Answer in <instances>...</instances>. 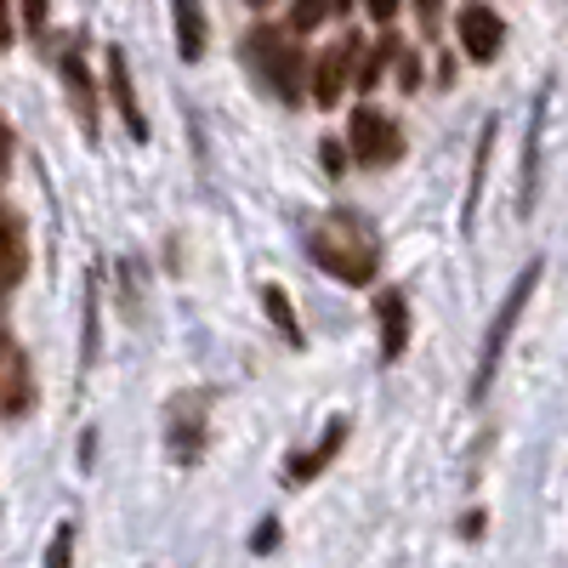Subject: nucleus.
Here are the masks:
<instances>
[{
	"label": "nucleus",
	"mask_w": 568,
	"mask_h": 568,
	"mask_svg": "<svg viewBox=\"0 0 568 568\" xmlns=\"http://www.w3.org/2000/svg\"><path fill=\"white\" fill-rule=\"evenodd\" d=\"M307 256L329 273V278H342V284H369L375 267H382V245L364 233V222L353 216H324L313 233H307Z\"/></svg>",
	"instance_id": "nucleus-1"
},
{
	"label": "nucleus",
	"mask_w": 568,
	"mask_h": 568,
	"mask_svg": "<svg viewBox=\"0 0 568 568\" xmlns=\"http://www.w3.org/2000/svg\"><path fill=\"white\" fill-rule=\"evenodd\" d=\"M540 273H546V262H529L524 273H517V284L506 291V302H500V313H495V324H489V342H484V353H478L471 398H484V393L495 387V369H500V358H506V347H511V329H517V318H524V307H529V296H535Z\"/></svg>",
	"instance_id": "nucleus-2"
},
{
	"label": "nucleus",
	"mask_w": 568,
	"mask_h": 568,
	"mask_svg": "<svg viewBox=\"0 0 568 568\" xmlns=\"http://www.w3.org/2000/svg\"><path fill=\"white\" fill-rule=\"evenodd\" d=\"M245 52H251V63L262 69V80L273 85V98L296 109V103H302V74H307L302 45L284 34V29H251Z\"/></svg>",
	"instance_id": "nucleus-3"
},
{
	"label": "nucleus",
	"mask_w": 568,
	"mask_h": 568,
	"mask_svg": "<svg viewBox=\"0 0 568 568\" xmlns=\"http://www.w3.org/2000/svg\"><path fill=\"white\" fill-rule=\"evenodd\" d=\"M205 433H211V393H176L165 404V438H171V460L194 466L205 455Z\"/></svg>",
	"instance_id": "nucleus-4"
},
{
	"label": "nucleus",
	"mask_w": 568,
	"mask_h": 568,
	"mask_svg": "<svg viewBox=\"0 0 568 568\" xmlns=\"http://www.w3.org/2000/svg\"><path fill=\"white\" fill-rule=\"evenodd\" d=\"M455 34H460V52L471 63H495L500 45H506V23L495 7H484V0H471V7L455 12Z\"/></svg>",
	"instance_id": "nucleus-5"
},
{
	"label": "nucleus",
	"mask_w": 568,
	"mask_h": 568,
	"mask_svg": "<svg viewBox=\"0 0 568 568\" xmlns=\"http://www.w3.org/2000/svg\"><path fill=\"white\" fill-rule=\"evenodd\" d=\"M353 154H358L364 165H393V160L404 154V136H398V125H393L382 109L358 103V109H353Z\"/></svg>",
	"instance_id": "nucleus-6"
},
{
	"label": "nucleus",
	"mask_w": 568,
	"mask_h": 568,
	"mask_svg": "<svg viewBox=\"0 0 568 568\" xmlns=\"http://www.w3.org/2000/svg\"><path fill=\"white\" fill-rule=\"evenodd\" d=\"M358 52L364 45L347 34V40H336V45H324V58H318V69H313V103L318 109H336L342 98H347V80H353V69H358Z\"/></svg>",
	"instance_id": "nucleus-7"
},
{
	"label": "nucleus",
	"mask_w": 568,
	"mask_h": 568,
	"mask_svg": "<svg viewBox=\"0 0 568 568\" xmlns=\"http://www.w3.org/2000/svg\"><path fill=\"white\" fill-rule=\"evenodd\" d=\"M109 98H114V109H120L125 131H131L136 142H149V120H142L136 85H131V63H125V52H120V45H109Z\"/></svg>",
	"instance_id": "nucleus-8"
},
{
	"label": "nucleus",
	"mask_w": 568,
	"mask_h": 568,
	"mask_svg": "<svg viewBox=\"0 0 568 568\" xmlns=\"http://www.w3.org/2000/svg\"><path fill=\"white\" fill-rule=\"evenodd\" d=\"M171 18H176V52H182V63H200L205 45H211L205 0H171Z\"/></svg>",
	"instance_id": "nucleus-9"
},
{
	"label": "nucleus",
	"mask_w": 568,
	"mask_h": 568,
	"mask_svg": "<svg viewBox=\"0 0 568 568\" xmlns=\"http://www.w3.org/2000/svg\"><path fill=\"white\" fill-rule=\"evenodd\" d=\"M342 444H347V415H336V420H329V426H324V438H318L307 455H296L291 466H284V478H291V484H307V478H318V471H324L329 460L342 455Z\"/></svg>",
	"instance_id": "nucleus-10"
},
{
	"label": "nucleus",
	"mask_w": 568,
	"mask_h": 568,
	"mask_svg": "<svg viewBox=\"0 0 568 568\" xmlns=\"http://www.w3.org/2000/svg\"><path fill=\"white\" fill-rule=\"evenodd\" d=\"M58 69H63V85H69V103H74L80 125H85V131H98V85H91V74H85V58L69 45V52L58 58Z\"/></svg>",
	"instance_id": "nucleus-11"
},
{
	"label": "nucleus",
	"mask_w": 568,
	"mask_h": 568,
	"mask_svg": "<svg viewBox=\"0 0 568 568\" xmlns=\"http://www.w3.org/2000/svg\"><path fill=\"white\" fill-rule=\"evenodd\" d=\"M29 273V240H23V222L12 211H0V296Z\"/></svg>",
	"instance_id": "nucleus-12"
},
{
	"label": "nucleus",
	"mask_w": 568,
	"mask_h": 568,
	"mask_svg": "<svg viewBox=\"0 0 568 568\" xmlns=\"http://www.w3.org/2000/svg\"><path fill=\"white\" fill-rule=\"evenodd\" d=\"M375 318H382V353L398 358L409 347V302H404V291H382V296H375Z\"/></svg>",
	"instance_id": "nucleus-13"
},
{
	"label": "nucleus",
	"mask_w": 568,
	"mask_h": 568,
	"mask_svg": "<svg viewBox=\"0 0 568 568\" xmlns=\"http://www.w3.org/2000/svg\"><path fill=\"white\" fill-rule=\"evenodd\" d=\"M0 364H7V415H23L29 409V398H34V387H29V364H23V353L18 347H0Z\"/></svg>",
	"instance_id": "nucleus-14"
},
{
	"label": "nucleus",
	"mask_w": 568,
	"mask_h": 568,
	"mask_svg": "<svg viewBox=\"0 0 568 568\" xmlns=\"http://www.w3.org/2000/svg\"><path fill=\"white\" fill-rule=\"evenodd\" d=\"M262 307H267V318L278 324V336L291 342V347H302L307 336H302V318H296V307H291V296L278 291V284H262Z\"/></svg>",
	"instance_id": "nucleus-15"
},
{
	"label": "nucleus",
	"mask_w": 568,
	"mask_h": 568,
	"mask_svg": "<svg viewBox=\"0 0 568 568\" xmlns=\"http://www.w3.org/2000/svg\"><path fill=\"white\" fill-rule=\"evenodd\" d=\"M324 18H329V0H291V29L296 34H313Z\"/></svg>",
	"instance_id": "nucleus-16"
},
{
	"label": "nucleus",
	"mask_w": 568,
	"mask_h": 568,
	"mask_svg": "<svg viewBox=\"0 0 568 568\" xmlns=\"http://www.w3.org/2000/svg\"><path fill=\"white\" fill-rule=\"evenodd\" d=\"M74 562V524H58L52 546H45V568H69Z\"/></svg>",
	"instance_id": "nucleus-17"
},
{
	"label": "nucleus",
	"mask_w": 568,
	"mask_h": 568,
	"mask_svg": "<svg viewBox=\"0 0 568 568\" xmlns=\"http://www.w3.org/2000/svg\"><path fill=\"white\" fill-rule=\"evenodd\" d=\"M393 63H398V80H404V91H415V85H420V58L398 45V58H393Z\"/></svg>",
	"instance_id": "nucleus-18"
},
{
	"label": "nucleus",
	"mask_w": 568,
	"mask_h": 568,
	"mask_svg": "<svg viewBox=\"0 0 568 568\" xmlns=\"http://www.w3.org/2000/svg\"><path fill=\"white\" fill-rule=\"evenodd\" d=\"M18 7H23L29 34H40V29H45V18H52V7H45V0H18Z\"/></svg>",
	"instance_id": "nucleus-19"
},
{
	"label": "nucleus",
	"mask_w": 568,
	"mask_h": 568,
	"mask_svg": "<svg viewBox=\"0 0 568 568\" xmlns=\"http://www.w3.org/2000/svg\"><path fill=\"white\" fill-rule=\"evenodd\" d=\"M398 7H404V0H364V12H369L375 23H393V18H398Z\"/></svg>",
	"instance_id": "nucleus-20"
},
{
	"label": "nucleus",
	"mask_w": 568,
	"mask_h": 568,
	"mask_svg": "<svg viewBox=\"0 0 568 568\" xmlns=\"http://www.w3.org/2000/svg\"><path fill=\"white\" fill-rule=\"evenodd\" d=\"M438 7H444V0H415V18H420V29H426V34L438 29Z\"/></svg>",
	"instance_id": "nucleus-21"
},
{
	"label": "nucleus",
	"mask_w": 568,
	"mask_h": 568,
	"mask_svg": "<svg viewBox=\"0 0 568 568\" xmlns=\"http://www.w3.org/2000/svg\"><path fill=\"white\" fill-rule=\"evenodd\" d=\"M251 546H256V551H273V546H278V524H273V517L256 529V540H251Z\"/></svg>",
	"instance_id": "nucleus-22"
},
{
	"label": "nucleus",
	"mask_w": 568,
	"mask_h": 568,
	"mask_svg": "<svg viewBox=\"0 0 568 568\" xmlns=\"http://www.w3.org/2000/svg\"><path fill=\"white\" fill-rule=\"evenodd\" d=\"M12 45V0H0V52Z\"/></svg>",
	"instance_id": "nucleus-23"
},
{
	"label": "nucleus",
	"mask_w": 568,
	"mask_h": 568,
	"mask_svg": "<svg viewBox=\"0 0 568 568\" xmlns=\"http://www.w3.org/2000/svg\"><path fill=\"white\" fill-rule=\"evenodd\" d=\"M324 165L342 171V142H336V136H324Z\"/></svg>",
	"instance_id": "nucleus-24"
},
{
	"label": "nucleus",
	"mask_w": 568,
	"mask_h": 568,
	"mask_svg": "<svg viewBox=\"0 0 568 568\" xmlns=\"http://www.w3.org/2000/svg\"><path fill=\"white\" fill-rule=\"evenodd\" d=\"M7 165H12V136H7V125H0V176H7Z\"/></svg>",
	"instance_id": "nucleus-25"
},
{
	"label": "nucleus",
	"mask_w": 568,
	"mask_h": 568,
	"mask_svg": "<svg viewBox=\"0 0 568 568\" xmlns=\"http://www.w3.org/2000/svg\"><path fill=\"white\" fill-rule=\"evenodd\" d=\"M347 7H358V0H329V12H347Z\"/></svg>",
	"instance_id": "nucleus-26"
},
{
	"label": "nucleus",
	"mask_w": 568,
	"mask_h": 568,
	"mask_svg": "<svg viewBox=\"0 0 568 568\" xmlns=\"http://www.w3.org/2000/svg\"><path fill=\"white\" fill-rule=\"evenodd\" d=\"M256 7H262V0H256Z\"/></svg>",
	"instance_id": "nucleus-27"
},
{
	"label": "nucleus",
	"mask_w": 568,
	"mask_h": 568,
	"mask_svg": "<svg viewBox=\"0 0 568 568\" xmlns=\"http://www.w3.org/2000/svg\"><path fill=\"white\" fill-rule=\"evenodd\" d=\"M0 347H7V342H0Z\"/></svg>",
	"instance_id": "nucleus-28"
}]
</instances>
